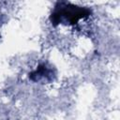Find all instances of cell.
Listing matches in <instances>:
<instances>
[{
	"instance_id": "obj_1",
	"label": "cell",
	"mask_w": 120,
	"mask_h": 120,
	"mask_svg": "<svg viewBox=\"0 0 120 120\" xmlns=\"http://www.w3.org/2000/svg\"><path fill=\"white\" fill-rule=\"evenodd\" d=\"M62 8H60V10H55L52 14L51 20L54 24L57 23L58 20L61 17H65L71 23H76L79 19L86 17L89 14V11L87 9L82 8L80 7L72 6V5H66Z\"/></svg>"
}]
</instances>
